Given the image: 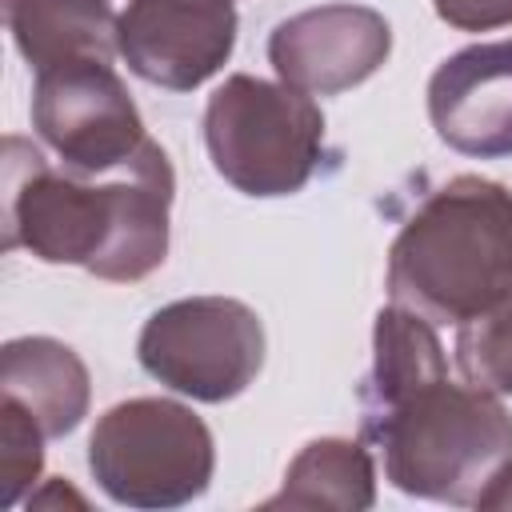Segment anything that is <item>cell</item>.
Listing matches in <instances>:
<instances>
[{
	"instance_id": "obj_1",
	"label": "cell",
	"mask_w": 512,
	"mask_h": 512,
	"mask_svg": "<svg viewBox=\"0 0 512 512\" xmlns=\"http://www.w3.org/2000/svg\"><path fill=\"white\" fill-rule=\"evenodd\" d=\"M172 196L176 172L156 140L104 176L48 168L20 136L4 140V248L44 264H80L112 284L152 276L168 256Z\"/></svg>"
},
{
	"instance_id": "obj_2",
	"label": "cell",
	"mask_w": 512,
	"mask_h": 512,
	"mask_svg": "<svg viewBox=\"0 0 512 512\" xmlns=\"http://www.w3.org/2000/svg\"><path fill=\"white\" fill-rule=\"evenodd\" d=\"M512 284V192L452 176L404 220L388 248V296L432 324H460Z\"/></svg>"
},
{
	"instance_id": "obj_3",
	"label": "cell",
	"mask_w": 512,
	"mask_h": 512,
	"mask_svg": "<svg viewBox=\"0 0 512 512\" xmlns=\"http://www.w3.org/2000/svg\"><path fill=\"white\" fill-rule=\"evenodd\" d=\"M364 436L384 456V476L404 496L476 504L492 472L512 460V416L496 392L452 384L448 376L416 388L400 404L360 416Z\"/></svg>"
},
{
	"instance_id": "obj_4",
	"label": "cell",
	"mask_w": 512,
	"mask_h": 512,
	"mask_svg": "<svg viewBox=\"0 0 512 512\" xmlns=\"http://www.w3.org/2000/svg\"><path fill=\"white\" fill-rule=\"evenodd\" d=\"M212 168L244 196L300 192L324 148V116L308 92L248 72L228 76L204 108Z\"/></svg>"
},
{
	"instance_id": "obj_5",
	"label": "cell",
	"mask_w": 512,
	"mask_h": 512,
	"mask_svg": "<svg viewBox=\"0 0 512 512\" xmlns=\"http://www.w3.org/2000/svg\"><path fill=\"white\" fill-rule=\"evenodd\" d=\"M88 468L104 496L124 508H180L208 492L216 444L188 404L132 396L96 420Z\"/></svg>"
},
{
	"instance_id": "obj_6",
	"label": "cell",
	"mask_w": 512,
	"mask_h": 512,
	"mask_svg": "<svg viewBox=\"0 0 512 512\" xmlns=\"http://www.w3.org/2000/svg\"><path fill=\"white\" fill-rule=\"evenodd\" d=\"M140 368L200 404L240 396L264 368V324L232 296H188L156 308L136 340Z\"/></svg>"
},
{
	"instance_id": "obj_7",
	"label": "cell",
	"mask_w": 512,
	"mask_h": 512,
	"mask_svg": "<svg viewBox=\"0 0 512 512\" xmlns=\"http://www.w3.org/2000/svg\"><path fill=\"white\" fill-rule=\"evenodd\" d=\"M32 128L64 168L104 176L124 168L144 144V120L112 60H64L36 72Z\"/></svg>"
},
{
	"instance_id": "obj_8",
	"label": "cell",
	"mask_w": 512,
	"mask_h": 512,
	"mask_svg": "<svg viewBox=\"0 0 512 512\" xmlns=\"http://www.w3.org/2000/svg\"><path fill=\"white\" fill-rule=\"evenodd\" d=\"M116 48L140 80L192 92L212 80L236 48L232 0H128L116 24Z\"/></svg>"
},
{
	"instance_id": "obj_9",
	"label": "cell",
	"mask_w": 512,
	"mask_h": 512,
	"mask_svg": "<svg viewBox=\"0 0 512 512\" xmlns=\"http://www.w3.org/2000/svg\"><path fill=\"white\" fill-rule=\"evenodd\" d=\"M392 24L368 4H320L280 20L268 36L276 76L308 96H336L384 68Z\"/></svg>"
},
{
	"instance_id": "obj_10",
	"label": "cell",
	"mask_w": 512,
	"mask_h": 512,
	"mask_svg": "<svg viewBox=\"0 0 512 512\" xmlns=\"http://www.w3.org/2000/svg\"><path fill=\"white\" fill-rule=\"evenodd\" d=\"M428 116L460 156H512V40L452 52L428 80Z\"/></svg>"
},
{
	"instance_id": "obj_11",
	"label": "cell",
	"mask_w": 512,
	"mask_h": 512,
	"mask_svg": "<svg viewBox=\"0 0 512 512\" xmlns=\"http://www.w3.org/2000/svg\"><path fill=\"white\" fill-rule=\"evenodd\" d=\"M0 392L16 400L48 440L68 436L92 404L84 360L52 336H16L0 352Z\"/></svg>"
},
{
	"instance_id": "obj_12",
	"label": "cell",
	"mask_w": 512,
	"mask_h": 512,
	"mask_svg": "<svg viewBox=\"0 0 512 512\" xmlns=\"http://www.w3.org/2000/svg\"><path fill=\"white\" fill-rule=\"evenodd\" d=\"M4 20L36 72L64 60H112L120 52L112 0H4Z\"/></svg>"
},
{
	"instance_id": "obj_13",
	"label": "cell",
	"mask_w": 512,
	"mask_h": 512,
	"mask_svg": "<svg viewBox=\"0 0 512 512\" xmlns=\"http://www.w3.org/2000/svg\"><path fill=\"white\" fill-rule=\"evenodd\" d=\"M448 376L436 324L404 304H388L372 324V372L360 384V416H376L416 388Z\"/></svg>"
},
{
	"instance_id": "obj_14",
	"label": "cell",
	"mask_w": 512,
	"mask_h": 512,
	"mask_svg": "<svg viewBox=\"0 0 512 512\" xmlns=\"http://www.w3.org/2000/svg\"><path fill=\"white\" fill-rule=\"evenodd\" d=\"M376 504V464L360 440L320 436L308 440L284 472L276 496L264 508H340L360 512Z\"/></svg>"
},
{
	"instance_id": "obj_15",
	"label": "cell",
	"mask_w": 512,
	"mask_h": 512,
	"mask_svg": "<svg viewBox=\"0 0 512 512\" xmlns=\"http://www.w3.org/2000/svg\"><path fill=\"white\" fill-rule=\"evenodd\" d=\"M452 352L472 388L512 396V284L456 324Z\"/></svg>"
},
{
	"instance_id": "obj_16",
	"label": "cell",
	"mask_w": 512,
	"mask_h": 512,
	"mask_svg": "<svg viewBox=\"0 0 512 512\" xmlns=\"http://www.w3.org/2000/svg\"><path fill=\"white\" fill-rule=\"evenodd\" d=\"M44 432L40 424L16 404L0 400V480H4V504H20V496L40 480L44 464Z\"/></svg>"
},
{
	"instance_id": "obj_17",
	"label": "cell",
	"mask_w": 512,
	"mask_h": 512,
	"mask_svg": "<svg viewBox=\"0 0 512 512\" xmlns=\"http://www.w3.org/2000/svg\"><path fill=\"white\" fill-rule=\"evenodd\" d=\"M436 16L460 32H492L512 24V0H432Z\"/></svg>"
},
{
	"instance_id": "obj_18",
	"label": "cell",
	"mask_w": 512,
	"mask_h": 512,
	"mask_svg": "<svg viewBox=\"0 0 512 512\" xmlns=\"http://www.w3.org/2000/svg\"><path fill=\"white\" fill-rule=\"evenodd\" d=\"M472 508H484V512L512 508V460H504V464L492 472V480L480 488V496H476V504H472Z\"/></svg>"
}]
</instances>
